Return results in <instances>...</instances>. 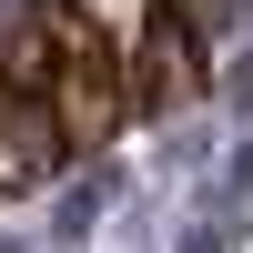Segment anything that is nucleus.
Instances as JSON below:
<instances>
[{"label":"nucleus","mask_w":253,"mask_h":253,"mask_svg":"<svg viewBox=\"0 0 253 253\" xmlns=\"http://www.w3.org/2000/svg\"><path fill=\"white\" fill-rule=\"evenodd\" d=\"M51 101H61V122H71V142H81V152H91V142H112L122 122H142L122 51H112V41H101L91 20L71 10V0H51Z\"/></svg>","instance_id":"nucleus-1"},{"label":"nucleus","mask_w":253,"mask_h":253,"mask_svg":"<svg viewBox=\"0 0 253 253\" xmlns=\"http://www.w3.org/2000/svg\"><path fill=\"white\" fill-rule=\"evenodd\" d=\"M71 152H81V142H71V122H61V101L41 91V81H10V71H0V193L51 182Z\"/></svg>","instance_id":"nucleus-2"},{"label":"nucleus","mask_w":253,"mask_h":253,"mask_svg":"<svg viewBox=\"0 0 253 253\" xmlns=\"http://www.w3.org/2000/svg\"><path fill=\"white\" fill-rule=\"evenodd\" d=\"M203 81H213L203 41L162 10V31L142 41V61H132V101H142V122H152V112H182V101H203Z\"/></svg>","instance_id":"nucleus-3"},{"label":"nucleus","mask_w":253,"mask_h":253,"mask_svg":"<svg viewBox=\"0 0 253 253\" xmlns=\"http://www.w3.org/2000/svg\"><path fill=\"white\" fill-rule=\"evenodd\" d=\"M71 10L91 20V31L112 41V51H122V71H132V61H142V41L162 31V0H71Z\"/></svg>","instance_id":"nucleus-4"},{"label":"nucleus","mask_w":253,"mask_h":253,"mask_svg":"<svg viewBox=\"0 0 253 253\" xmlns=\"http://www.w3.org/2000/svg\"><path fill=\"white\" fill-rule=\"evenodd\" d=\"M162 10H172L182 31H193L203 51H213V31H233V10H243V0H162Z\"/></svg>","instance_id":"nucleus-5"},{"label":"nucleus","mask_w":253,"mask_h":253,"mask_svg":"<svg viewBox=\"0 0 253 253\" xmlns=\"http://www.w3.org/2000/svg\"><path fill=\"white\" fill-rule=\"evenodd\" d=\"M31 31H41V0H0V71H20Z\"/></svg>","instance_id":"nucleus-6"}]
</instances>
